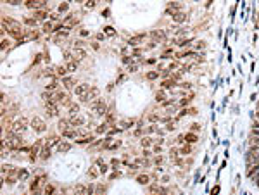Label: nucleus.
I'll use <instances>...</instances> for the list:
<instances>
[{
  "label": "nucleus",
  "instance_id": "f257e3e1",
  "mask_svg": "<svg viewBox=\"0 0 259 195\" xmlns=\"http://www.w3.org/2000/svg\"><path fill=\"white\" fill-rule=\"evenodd\" d=\"M92 109H93V112L97 114V116H105V112H107V104H105V100L104 99H95L93 102H92Z\"/></svg>",
  "mask_w": 259,
  "mask_h": 195
},
{
  "label": "nucleus",
  "instance_id": "f03ea898",
  "mask_svg": "<svg viewBox=\"0 0 259 195\" xmlns=\"http://www.w3.org/2000/svg\"><path fill=\"white\" fill-rule=\"evenodd\" d=\"M31 128H33L36 133H45V131H47V124H45V121L40 119V118H33V119H31Z\"/></svg>",
  "mask_w": 259,
  "mask_h": 195
},
{
  "label": "nucleus",
  "instance_id": "7ed1b4c3",
  "mask_svg": "<svg viewBox=\"0 0 259 195\" xmlns=\"http://www.w3.org/2000/svg\"><path fill=\"white\" fill-rule=\"evenodd\" d=\"M92 90V86L88 85V83H81V85H78L76 88H74V93L80 97V100H83L86 95H88V92Z\"/></svg>",
  "mask_w": 259,
  "mask_h": 195
},
{
  "label": "nucleus",
  "instance_id": "20e7f679",
  "mask_svg": "<svg viewBox=\"0 0 259 195\" xmlns=\"http://www.w3.org/2000/svg\"><path fill=\"white\" fill-rule=\"evenodd\" d=\"M45 111H47V116H48V118H55V116L59 114V111H57V104H55V102H52V100H47V104H45Z\"/></svg>",
  "mask_w": 259,
  "mask_h": 195
},
{
  "label": "nucleus",
  "instance_id": "39448f33",
  "mask_svg": "<svg viewBox=\"0 0 259 195\" xmlns=\"http://www.w3.org/2000/svg\"><path fill=\"white\" fill-rule=\"evenodd\" d=\"M145 38H147V35H145V33H142V35H137V36L130 38V40H128V43H130L131 47H137V45H140V41H143Z\"/></svg>",
  "mask_w": 259,
  "mask_h": 195
},
{
  "label": "nucleus",
  "instance_id": "423d86ee",
  "mask_svg": "<svg viewBox=\"0 0 259 195\" xmlns=\"http://www.w3.org/2000/svg\"><path fill=\"white\" fill-rule=\"evenodd\" d=\"M95 99H99V88H92V90L88 92V95H86L81 102H93Z\"/></svg>",
  "mask_w": 259,
  "mask_h": 195
},
{
  "label": "nucleus",
  "instance_id": "0eeeda50",
  "mask_svg": "<svg viewBox=\"0 0 259 195\" xmlns=\"http://www.w3.org/2000/svg\"><path fill=\"white\" fill-rule=\"evenodd\" d=\"M62 137L67 138V140H73V138H78L80 135H78V130H71V128H69V130H64V131H62Z\"/></svg>",
  "mask_w": 259,
  "mask_h": 195
},
{
  "label": "nucleus",
  "instance_id": "6e6552de",
  "mask_svg": "<svg viewBox=\"0 0 259 195\" xmlns=\"http://www.w3.org/2000/svg\"><path fill=\"white\" fill-rule=\"evenodd\" d=\"M69 121H71V124H73V126H81V124L85 123V118H81V116L74 114V116H71V118H69Z\"/></svg>",
  "mask_w": 259,
  "mask_h": 195
},
{
  "label": "nucleus",
  "instance_id": "1a4fd4ad",
  "mask_svg": "<svg viewBox=\"0 0 259 195\" xmlns=\"http://www.w3.org/2000/svg\"><path fill=\"white\" fill-rule=\"evenodd\" d=\"M173 19H175L176 22H183V21H187V14L182 12V10H178V12L173 14Z\"/></svg>",
  "mask_w": 259,
  "mask_h": 195
},
{
  "label": "nucleus",
  "instance_id": "9d476101",
  "mask_svg": "<svg viewBox=\"0 0 259 195\" xmlns=\"http://www.w3.org/2000/svg\"><path fill=\"white\" fill-rule=\"evenodd\" d=\"M161 86H162V90H171V88H175V86H176V81L171 78V79L162 81V85H161Z\"/></svg>",
  "mask_w": 259,
  "mask_h": 195
},
{
  "label": "nucleus",
  "instance_id": "9b49d317",
  "mask_svg": "<svg viewBox=\"0 0 259 195\" xmlns=\"http://www.w3.org/2000/svg\"><path fill=\"white\" fill-rule=\"evenodd\" d=\"M71 128V121L69 119H59V130L64 131V130H69Z\"/></svg>",
  "mask_w": 259,
  "mask_h": 195
},
{
  "label": "nucleus",
  "instance_id": "f8f14e48",
  "mask_svg": "<svg viewBox=\"0 0 259 195\" xmlns=\"http://www.w3.org/2000/svg\"><path fill=\"white\" fill-rule=\"evenodd\" d=\"M197 140H199V138H197V135H195V133H187V135H185V142H187V143H190V145L197 143Z\"/></svg>",
  "mask_w": 259,
  "mask_h": 195
},
{
  "label": "nucleus",
  "instance_id": "ddd939ff",
  "mask_svg": "<svg viewBox=\"0 0 259 195\" xmlns=\"http://www.w3.org/2000/svg\"><path fill=\"white\" fill-rule=\"evenodd\" d=\"M62 85H64L66 88H73V86H74V79H73L71 76H64V78H62Z\"/></svg>",
  "mask_w": 259,
  "mask_h": 195
},
{
  "label": "nucleus",
  "instance_id": "4468645a",
  "mask_svg": "<svg viewBox=\"0 0 259 195\" xmlns=\"http://www.w3.org/2000/svg\"><path fill=\"white\" fill-rule=\"evenodd\" d=\"M50 157V147L48 145H43V149H41V152H40V159H48Z\"/></svg>",
  "mask_w": 259,
  "mask_h": 195
},
{
  "label": "nucleus",
  "instance_id": "2eb2a0df",
  "mask_svg": "<svg viewBox=\"0 0 259 195\" xmlns=\"http://www.w3.org/2000/svg\"><path fill=\"white\" fill-rule=\"evenodd\" d=\"M69 149H71V145L66 143V142H59L57 143V152H67Z\"/></svg>",
  "mask_w": 259,
  "mask_h": 195
},
{
  "label": "nucleus",
  "instance_id": "dca6fc26",
  "mask_svg": "<svg viewBox=\"0 0 259 195\" xmlns=\"http://www.w3.org/2000/svg\"><path fill=\"white\" fill-rule=\"evenodd\" d=\"M66 67H67V73H74V71L78 69V62H76V60H69V62L66 64Z\"/></svg>",
  "mask_w": 259,
  "mask_h": 195
},
{
  "label": "nucleus",
  "instance_id": "f3484780",
  "mask_svg": "<svg viewBox=\"0 0 259 195\" xmlns=\"http://www.w3.org/2000/svg\"><path fill=\"white\" fill-rule=\"evenodd\" d=\"M135 124V119H124V121H121V128L123 130H128V128H131Z\"/></svg>",
  "mask_w": 259,
  "mask_h": 195
},
{
  "label": "nucleus",
  "instance_id": "a211bd4d",
  "mask_svg": "<svg viewBox=\"0 0 259 195\" xmlns=\"http://www.w3.org/2000/svg\"><path fill=\"white\" fill-rule=\"evenodd\" d=\"M137 181H138L140 185H147V183L150 181V176H149V175H140V176L137 178Z\"/></svg>",
  "mask_w": 259,
  "mask_h": 195
},
{
  "label": "nucleus",
  "instance_id": "6ab92c4d",
  "mask_svg": "<svg viewBox=\"0 0 259 195\" xmlns=\"http://www.w3.org/2000/svg\"><path fill=\"white\" fill-rule=\"evenodd\" d=\"M35 19H36V21L47 19V12H45V10H36V12H35Z\"/></svg>",
  "mask_w": 259,
  "mask_h": 195
},
{
  "label": "nucleus",
  "instance_id": "aec40b11",
  "mask_svg": "<svg viewBox=\"0 0 259 195\" xmlns=\"http://www.w3.org/2000/svg\"><path fill=\"white\" fill-rule=\"evenodd\" d=\"M190 100H192V93H190V95H185V97L178 102V105H180V107H185V105H188V102H190Z\"/></svg>",
  "mask_w": 259,
  "mask_h": 195
},
{
  "label": "nucleus",
  "instance_id": "412c9836",
  "mask_svg": "<svg viewBox=\"0 0 259 195\" xmlns=\"http://www.w3.org/2000/svg\"><path fill=\"white\" fill-rule=\"evenodd\" d=\"M61 140L57 138V137H50V138H47V142H45V145H48L50 149H52V145H57Z\"/></svg>",
  "mask_w": 259,
  "mask_h": 195
},
{
  "label": "nucleus",
  "instance_id": "4be33fe9",
  "mask_svg": "<svg viewBox=\"0 0 259 195\" xmlns=\"http://www.w3.org/2000/svg\"><path fill=\"white\" fill-rule=\"evenodd\" d=\"M150 36H152V38H156V40H164V38H166V35H164L162 31H152V33H150Z\"/></svg>",
  "mask_w": 259,
  "mask_h": 195
},
{
  "label": "nucleus",
  "instance_id": "5701e85b",
  "mask_svg": "<svg viewBox=\"0 0 259 195\" xmlns=\"http://www.w3.org/2000/svg\"><path fill=\"white\" fill-rule=\"evenodd\" d=\"M140 143H142V147H145V149H147V147H150V145H152V138H150V137H143Z\"/></svg>",
  "mask_w": 259,
  "mask_h": 195
},
{
  "label": "nucleus",
  "instance_id": "b1692460",
  "mask_svg": "<svg viewBox=\"0 0 259 195\" xmlns=\"http://www.w3.org/2000/svg\"><path fill=\"white\" fill-rule=\"evenodd\" d=\"M74 55H76V59H85V57H86V54H85L83 48H76V50H74Z\"/></svg>",
  "mask_w": 259,
  "mask_h": 195
},
{
  "label": "nucleus",
  "instance_id": "393cba45",
  "mask_svg": "<svg viewBox=\"0 0 259 195\" xmlns=\"http://www.w3.org/2000/svg\"><path fill=\"white\" fill-rule=\"evenodd\" d=\"M26 178H28V171H26V169H19V171H17V180L22 181V180H26Z\"/></svg>",
  "mask_w": 259,
  "mask_h": 195
},
{
  "label": "nucleus",
  "instance_id": "a878e982",
  "mask_svg": "<svg viewBox=\"0 0 259 195\" xmlns=\"http://www.w3.org/2000/svg\"><path fill=\"white\" fill-rule=\"evenodd\" d=\"M104 33H105V35H109V36H114V35H116V31H114V28H112V26H105V28H104Z\"/></svg>",
  "mask_w": 259,
  "mask_h": 195
},
{
  "label": "nucleus",
  "instance_id": "bb28decb",
  "mask_svg": "<svg viewBox=\"0 0 259 195\" xmlns=\"http://www.w3.org/2000/svg\"><path fill=\"white\" fill-rule=\"evenodd\" d=\"M164 99H166V93H164V90L156 93V100H157V102H164Z\"/></svg>",
  "mask_w": 259,
  "mask_h": 195
},
{
  "label": "nucleus",
  "instance_id": "cd10ccee",
  "mask_svg": "<svg viewBox=\"0 0 259 195\" xmlns=\"http://www.w3.org/2000/svg\"><path fill=\"white\" fill-rule=\"evenodd\" d=\"M194 48H195V50H201V48H206V41H202V40H199V41H195V45H194Z\"/></svg>",
  "mask_w": 259,
  "mask_h": 195
},
{
  "label": "nucleus",
  "instance_id": "c85d7f7f",
  "mask_svg": "<svg viewBox=\"0 0 259 195\" xmlns=\"http://www.w3.org/2000/svg\"><path fill=\"white\" fill-rule=\"evenodd\" d=\"M180 152H182V154H185V156H187V154H192V147H190V143H187L185 147H182V150H180Z\"/></svg>",
  "mask_w": 259,
  "mask_h": 195
},
{
  "label": "nucleus",
  "instance_id": "c756f323",
  "mask_svg": "<svg viewBox=\"0 0 259 195\" xmlns=\"http://www.w3.org/2000/svg\"><path fill=\"white\" fill-rule=\"evenodd\" d=\"M28 38H31V40H36L38 36H40V33L38 31H28V35H26Z\"/></svg>",
  "mask_w": 259,
  "mask_h": 195
},
{
  "label": "nucleus",
  "instance_id": "7c9ffc66",
  "mask_svg": "<svg viewBox=\"0 0 259 195\" xmlns=\"http://www.w3.org/2000/svg\"><path fill=\"white\" fill-rule=\"evenodd\" d=\"M66 73H67V67H66V66L57 67V74H59V76H66Z\"/></svg>",
  "mask_w": 259,
  "mask_h": 195
},
{
  "label": "nucleus",
  "instance_id": "2f4dec72",
  "mask_svg": "<svg viewBox=\"0 0 259 195\" xmlns=\"http://www.w3.org/2000/svg\"><path fill=\"white\" fill-rule=\"evenodd\" d=\"M69 114H71V116H74V114H78V104H73V105L69 107Z\"/></svg>",
  "mask_w": 259,
  "mask_h": 195
},
{
  "label": "nucleus",
  "instance_id": "473e14b6",
  "mask_svg": "<svg viewBox=\"0 0 259 195\" xmlns=\"http://www.w3.org/2000/svg\"><path fill=\"white\" fill-rule=\"evenodd\" d=\"M43 192H45V194H54V192H55V187H54V185H47V187L43 188Z\"/></svg>",
  "mask_w": 259,
  "mask_h": 195
},
{
  "label": "nucleus",
  "instance_id": "72a5a7b5",
  "mask_svg": "<svg viewBox=\"0 0 259 195\" xmlns=\"http://www.w3.org/2000/svg\"><path fill=\"white\" fill-rule=\"evenodd\" d=\"M43 31H45V33H50V31H54L52 24H50V22H45V24H43Z\"/></svg>",
  "mask_w": 259,
  "mask_h": 195
},
{
  "label": "nucleus",
  "instance_id": "f704fd0d",
  "mask_svg": "<svg viewBox=\"0 0 259 195\" xmlns=\"http://www.w3.org/2000/svg\"><path fill=\"white\" fill-rule=\"evenodd\" d=\"M149 121H150V123H156V121H161V119H159L157 114H152V116H149Z\"/></svg>",
  "mask_w": 259,
  "mask_h": 195
},
{
  "label": "nucleus",
  "instance_id": "c9c22d12",
  "mask_svg": "<svg viewBox=\"0 0 259 195\" xmlns=\"http://www.w3.org/2000/svg\"><path fill=\"white\" fill-rule=\"evenodd\" d=\"M26 5H28V7H38V2H36V0H28Z\"/></svg>",
  "mask_w": 259,
  "mask_h": 195
},
{
  "label": "nucleus",
  "instance_id": "e433bc0d",
  "mask_svg": "<svg viewBox=\"0 0 259 195\" xmlns=\"http://www.w3.org/2000/svg\"><path fill=\"white\" fill-rule=\"evenodd\" d=\"M157 76H159V73H149V74H147V79H156Z\"/></svg>",
  "mask_w": 259,
  "mask_h": 195
},
{
  "label": "nucleus",
  "instance_id": "4c0bfd02",
  "mask_svg": "<svg viewBox=\"0 0 259 195\" xmlns=\"http://www.w3.org/2000/svg\"><path fill=\"white\" fill-rule=\"evenodd\" d=\"M105 130H107V124H100V126L97 128V133H104Z\"/></svg>",
  "mask_w": 259,
  "mask_h": 195
},
{
  "label": "nucleus",
  "instance_id": "58836bf2",
  "mask_svg": "<svg viewBox=\"0 0 259 195\" xmlns=\"http://www.w3.org/2000/svg\"><path fill=\"white\" fill-rule=\"evenodd\" d=\"M86 9H92V7H95V0H86Z\"/></svg>",
  "mask_w": 259,
  "mask_h": 195
},
{
  "label": "nucleus",
  "instance_id": "ea45409f",
  "mask_svg": "<svg viewBox=\"0 0 259 195\" xmlns=\"http://www.w3.org/2000/svg\"><path fill=\"white\" fill-rule=\"evenodd\" d=\"M24 22H26V24H29V26H35V24H36V19H35V17H33V19H26Z\"/></svg>",
  "mask_w": 259,
  "mask_h": 195
},
{
  "label": "nucleus",
  "instance_id": "a19ab883",
  "mask_svg": "<svg viewBox=\"0 0 259 195\" xmlns=\"http://www.w3.org/2000/svg\"><path fill=\"white\" fill-rule=\"evenodd\" d=\"M154 162H156V164H157V166H159V164H162V162H164V159H162V157H161V156H157V157H156V161H154Z\"/></svg>",
  "mask_w": 259,
  "mask_h": 195
},
{
  "label": "nucleus",
  "instance_id": "79ce46f5",
  "mask_svg": "<svg viewBox=\"0 0 259 195\" xmlns=\"http://www.w3.org/2000/svg\"><path fill=\"white\" fill-rule=\"evenodd\" d=\"M175 130V124L173 123H168V126H166V131H173Z\"/></svg>",
  "mask_w": 259,
  "mask_h": 195
},
{
  "label": "nucleus",
  "instance_id": "37998d69",
  "mask_svg": "<svg viewBox=\"0 0 259 195\" xmlns=\"http://www.w3.org/2000/svg\"><path fill=\"white\" fill-rule=\"evenodd\" d=\"M121 130H123V128H112V130H111L109 133H111V135H116V133H119Z\"/></svg>",
  "mask_w": 259,
  "mask_h": 195
},
{
  "label": "nucleus",
  "instance_id": "c03bdc74",
  "mask_svg": "<svg viewBox=\"0 0 259 195\" xmlns=\"http://www.w3.org/2000/svg\"><path fill=\"white\" fill-rule=\"evenodd\" d=\"M161 150H162V147H161V145H156V147H154V152H156V154H159Z\"/></svg>",
  "mask_w": 259,
  "mask_h": 195
},
{
  "label": "nucleus",
  "instance_id": "a18cd8bd",
  "mask_svg": "<svg viewBox=\"0 0 259 195\" xmlns=\"http://www.w3.org/2000/svg\"><path fill=\"white\" fill-rule=\"evenodd\" d=\"M7 45H9V40H2V48H7Z\"/></svg>",
  "mask_w": 259,
  "mask_h": 195
},
{
  "label": "nucleus",
  "instance_id": "49530a36",
  "mask_svg": "<svg viewBox=\"0 0 259 195\" xmlns=\"http://www.w3.org/2000/svg\"><path fill=\"white\" fill-rule=\"evenodd\" d=\"M137 69H138V66H137V64H135V66H130V73H135Z\"/></svg>",
  "mask_w": 259,
  "mask_h": 195
},
{
  "label": "nucleus",
  "instance_id": "de8ad7c7",
  "mask_svg": "<svg viewBox=\"0 0 259 195\" xmlns=\"http://www.w3.org/2000/svg\"><path fill=\"white\" fill-rule=\"evenodd\" d=\"M105 121H107V123H112V121H114V118L109 114V116H105Z\"/></svg>",
  "mask_w": 259,
  "mask_h": 195
},
{
  "label": "nucleus",
  "instance_id": "09e8293b",
  "mask_svg": "<svg viewBox=\"0 0 259 195\" xmlns=\"http://www.w3.org/2000/svg\"><path fill=\"white\" fill-rule=\"evenodd\" d=\"M190 126H192V130H194V131H197V130H199V128H201V126H199V124H197V123H194V124H190Z\"/></svg>",
  "mask_w": 259,
  "mask_h": 195
},
{
  "label": "nucleus",
  "instance_id": "8fccbe9b",
  "mask_svg": "<svg viewBox=\"0 0 259 195\" xmlns=\"http://www.w3.org/2000/svg\"><path fill=\"white\" fill-rule=\"evenodd\" d=\"M107 171V166L105 164H100V173H105Z\"/></svg>",
  "mask_w": 259,
  "mask_h": 195
},
{
  "label": "nucleus",
  "instance_id": "3c124183",
  "mask_svg": "<svg viewBox=\"0 0 259 195\" xmlns=\"http://www.w3.org/2000/svg\"><path fill=\"white\" fill-rule=\"evenodd\" d=\"M90 176H92V178H97V171H95V169H90Z\"/></svg>",
  "mask_w": 259,
  "mask_h": 195
},
{
  "label": "nucleus",
  "instance_id": "603ef678",
  "mask_svg": "<svg viewBox=\"0 0 259 195\" xmlns=\"http://www.w3.org/2000/svg\"><path fill=\"white\" fill-rule=\"evenodd\" d=\"M97 192H99V194H102V192H105V187H102V185H100V187H97Z\"/></svg>",
  "mask_w": 259,
  "mask_h": 195
},
{
  "label": "nucleus",
  "instance_id": "864d4df0",
  "mask_svg": "<svg viewBox=\"0 0 259 195\" xmlns=\"http://www.w3.org/2000/svg\"><path fill=\"white\" fill-rule=\"evenodd\" d=\"M21 0H7V3H12V5H17Z\"/></svg>",
  "mask_w": 259,
  "mask_h": 195
},
{
  "label": "nucleus",
  "instance_id": "5fc2aeb1",
  "mask_svg": "<svg viewBox=\"0 0 259 195\" xmlns=\"http://www.w3.org/2000/svg\"><path fill=\"white\" fill-rule=\"evenodd\" d=\"M67 9V3H61V7H59V10H66Z\"/></svg>",
  "mask_w": 259,
  "mask_h": 195
},
{
  "label": "nucleus",
  "instance_id": "6e6d98bb",
  "mask_svg": "<svg viewBox=\"0 0 259 195\" xmlns=\"http://www.w3.org/2000/svg\"><path fill=\"white\" fill-rule=\"evenodd\" d=\"M150 154H152L150 150H143V156H145V157H150Z\"/></svg>",
  "mask_w": 259,
  "mask_h": 195
},
{
  "label": "nucleus",
  "instance_id": "4d7b16f0",
  "mask_svg": "<svg viewBox=\"0 0 259 195\" xmlns=\"http://www.w3.org/2000/svg\"><path fill=\"white\" fill-rule=\"evenodd\" d=\"M254 183H256V185H258V187H259V178H258V180H256V181H254Z\"/></svg>",
  "mask_w": 259,
  "mask_h": 195
}]
</instances>
